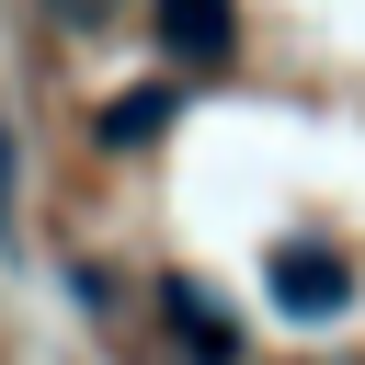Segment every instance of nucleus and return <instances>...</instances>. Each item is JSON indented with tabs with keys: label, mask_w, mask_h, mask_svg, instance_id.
I'll return each mask as SVG.
<instances>
[{
	"label": "nucleus",
	"mask_w": 365,
	"mask_h": 365,
	"mask_svg": "<svg viewBox=\"0 0 365 365\" xmlns=\"http://www.w3.org/2000/svg\"><path fill=\"white\" fill-rule=\"evenodd\" d=\"M160 308H171V331H182V354H194V365H240V331H228V319H217L194 285H171Z\"/></svg>",
	"instance_id": "nucleus-3"
},
{
	"label": "nucleus",
	"mask_w": 365,
	"mask_h": 365,
	"mask_svg": "<svg viewBox=\"0 0 365 365\" xmlns=\"http://www.w3.org/2000/svg\"><path fill=\"white\" fill-rule=\"evenodd\" d=\"M148 23H160V46H171V57H228L240 0H148Z\"/></svg>",
	"instance_id": "nucleus-2"
},
{
	"label": "nucleus",
	"mask_w": 365,
	"mask_h": 365,
	"mask_svg": "<svg viewBox=\"0 0 365 365\" xmlns=\"http://www.w3.org/2000/svg\"><path fill=\"white\" fill-rule=\"evenodd\" d=\"M171 125V91H125V103H103V148H137V137H160Z\"/></svg>",
	"instance_id": "nucleus-4"
},
{
	"label": "nucleus",
	"mask_w": 365,
	"mask_h": 365,
	"mask_svg": "<svg viewBox=\"0 0 365 365\" xmlns=\"http://www.w3.org/2000/svg\"><path fill=\"white\" fill-rule=\"evenodd\" d=\"M274 297H285V319H342L354 308V262L319 251V240H285L274 251Z\"/></svg>",
	"instance_id": "nucleus-1"
},
{
	"label": "nucleus",
	"mask_w": 365,
	"mask_h": 365,
	"mask_svg": "<svg viewBox=\"0 0 365 365\" xmlns=\"http://www.w3.org/2000/svg\"><path fill=\"white\" fill-rule=\"evenodd\" d=\"M46 11H57V23H80V34H91V23H114V0H46Z\"/></svg>",
	"instance_id": "nucleus-5"
}]
</instances>
